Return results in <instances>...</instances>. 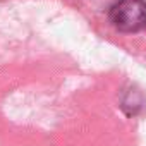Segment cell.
Returning <instances> with one entry per match:
<instances>
[{
    "label": "cell",
    "instance_id": "obj_1",
    "mask_svg": "<svg viewBox=\"0 0 146 146\" xmlns=\"http://www.w3.org/2000/svg\"><path fill=\"white\" fill-rule=\"evenodd\" d=\"M112 26L120 33H139L146 29L144 0H115L108 9Z\"/></svg>",
    "mask_w": 146,
    "mask_h": 146
},
{
    "label": "cell",
    "instance_id": "obj_2",
    "mask_svg": "<svg viewBox=\"0 0 146 146\" xmlns=\"http://www.w3.org/2000/svg\"><path fill=\"white\" fill-rule=\"evenodd\" d=\"M120 108L127 117H136L137 113L143 112L144 108V96L139 90L136 88H129L120 100Z\"/></svg>",
    "mask_w": 146,
    "mask_h": 146
}]
</instances>
